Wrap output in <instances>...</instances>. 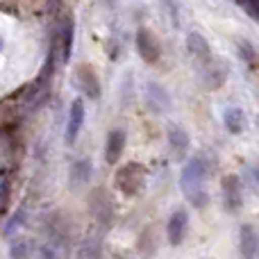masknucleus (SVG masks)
<instances>
[{
	"instance_id": "nucleus-2",
	"label": "nucleus",
	"mask_w": 259,
	"mask_h": 259,
	"mask_svg": "<svg viewBox=\"0 0 259 259\" xmlns=\"http://www.w3.org/2000/svg\"><path fill=\"white\" fill-rule=\"evenodd\" d=\"M114 187L127 198L141 196L143 189H146V168L139 161L121 164L116 168V175H114Z\"/></svg>"
},
{
	"instance_id": "nucleus-8",
	"label": "nucleus",
	"mask_w": 259,
	"mask_h": 259,
	"mask_svg": "<svg viewBox=\"0 0 259 259\" xmlns=\"http://www.w3.org/2000/svg\"><path fill=\"white\" fill-rule=\"evenodd\" d=\"M84 118H87V105L82 98H75L71 103V112H68V125H66V141L73 143L75 137L80 134L82 125H84Z\"/></svg>"
},
{
	"instance_id": "nucleus-6",
	"label": "nucleus",
	"mask_w": 259,
	"mask_h": 259,
	"mask_svg": "<svg viewBox=\"0 0 259 259\" xmlns=\"http://www.w3.org/2000/svg\"><path fill=\"white\" fill-rule=\"evenodd\" d=\"M187 230H189V214L184 209H175L170 214L168 223H166V234H168V241L170 246H180L187 237Z\"/></svg>"
},
{
	"instance_id": "nucleus-10",
	"label": "nucleus",
	"mask_w": 259,
	"mask_h": 259,
	"mask_svg": "<svg viewBox=\"0 0 259 259\" xmlns=\"http://www.w3.org/2000/svg\"><path fill=\"white\" fill-rule=\"evenodd\" d=\"M200 68H202V82H205L207 89H219L225 82V77H228V68L221 62H216V59H209Z\"/></svg>"
},
{
	"instance_id": "nucleus-7",
	"label": "nucleus",
	"mask_w": 259,
	"mask_h": 259,
	"mask_svg": "<svg viewBox=\"0 0 259 259\" xmlns=\"http://www.w3.org/2000/svg\"><path fill=\"white\" fill-rule=\"evenodd\" d=\"M125 143H127V132L121 127L112 130L107 134V141H105V159L107 164H116L118 159L123 157V150H125Z\"/></svg>"
},
{
	"instance_id": "nucleus-21",
	"label": "nucleus",
	"mask_w": 259,
	"mask_h": 259,
	"mask_svg": "<svg viewBox=\"0 0 259 259\" xmlns=\"http://www.w3.org/2000/svg\"><path fill=\"white\" fill-rule=\"evenodd\" d=\"M7 205H9V184L3 182L0 184V214L7 211Z\"/></svg>"
},
{
	"instance_id": "nucleus-12",
	"label": "nucleus",
	"mask_w": 259,
	"mask_h": 259,
	"mask_svg": "<svg viewBox=\"0 0 259 259\" xmlns=\"http://www.w3.org/2000/svg\"><path fill=\"white\" fill-rule=\"evenodd\" d=\"M77 87H80V89L84 91L87 98H91V100H96L100 96L98 75H96V73L91 71L89 66H82L80 71H77Z\"/></svg>"
},
{
	"instance_id": "nucleus-11",
	"label": "nucleus",
	"mask_w": 259,
	"mask_h": 259,
	"mask_svg": "<svg viewBox=\"0 0 259 259\" xmlns=\"http://www.w3.org/2000/svg\"><path fill=\"white\" fill-rule=\"evenodd\" d=\"M91 173H94V168H91V161L87 159V157L75 159L71 164V168H68V180H71V187L73 189L84 187V184L91 180Z\"/></svg>"
},
{
	"instance_id": "nucleus-5",
	"label": "nucleus",
	"mask_w": 259,
	"mask_h": 259,
	"mask_svg": "<svg viewBox=\"0 0 259 259\" xmlns=\"http://www.w3.org/2000/svg\"><path fill=\"white\" fill-rule=\"evenodd\" d=\"M137 50L146 64L159 62V55H161L159 44H157V39L152 36V32H148L146 27H139L137 30Z\"/></svg>"
},
{
	"instance_id": "nucleus-4",
	"label": "nucleus",
	"mask_w": 259,
	"mask_h": 259,
	"mask_svg": "<svg viewBox=\"0 0 259 259\" xmlns=\"http://www.w3.org/2000/svg\"><path fill=\"white\" fill-rule=\"evenodd\" d=\"M89 209H91V214H94L98 221L109 223V221H112V216H114V200H112V196H109L105 189H96V191H91Z\"/></svg>"
},
{
	"instance_id": "nucleus-15",
	"label": "nucleus",
	"mask_w": 259,
	"mask_h": 259,
	"mask_svg": "<svg viewBox=\"0 0 259 259\" xmlns=\"http://www.w3.org/2000/svg\"><path fill=\"white\" fill-rule=\"evenodd\" d=\"M34 250L36 248L32 243V239H25V237L12 239V243H9V259H32Z\"/></svg>"
},
{
	"instance_id": "nucleus-22",
	"label": "nucleus",
	"mask_w": 259,
	"mask_h": 259,
	"mask_svg": "<svg viewBox=\"0 0 259 259\" xmlns=\"http://www.w3.org/2000/svg\"><path fill=\"white\" fill-rule=\"evenodd\" d=\"M107 3H114V0H107Z\"/></svg>"
},
{
	"instance_id": "nucleus-17",
	"label": "nucleus",
	"mask_w": 259,
	"mask_h": 259,
	"mask_svg": "<svg viewBox=\"0 0 259 259\" xmlns=\"http://www.w3.org/2000/svg\"><path fill=\"white\" fill-rule=\"evenodd\" d=\"M168 146H170V150H173L175 155L182 157L184 152H187V148H189V134L184 132L182 127H170V132H168Z\"/></svg>"
},
{
	"instance_id": "nucleus-19",
	"label": "nucleus",
	"mask_w": 259,
	"mask_h": 259,
	"mask_svg": "<svg viewBox=\"0 0 259 259\" xmlns=\"http://www.w3.org/2000/svg\"><path fill=\"white\" fill-rule=\"evenodd\" d=\"M64 59L71 57V48H73V23H68L66 27H64Z\"/></svg>"
},
{
	"instance_id": "nucleus-18",
	"label": "nucleus",
	"mask_w": 259,
	"mask_h": 259,
	"mask_svg": "<svg viewBox=\"0 0 259 259\" xmlns=\"http://www.w3.org/2000/svg\"><path fill=\"white\" fill-rule=\"evenodd\" d=\"M25 216H27V214H25V209H18L16 214H14L12 219H9L7 228H5V237H12V234L18 230V225H23V223H25Z\"/></svg>"
},
{
	"instance_id": "nucleus-3",
	"label": "nucleus",
	"mask_w": 259,
	"mask_h": 259,
	"mask_svg": "<svg viewBox=\"0 0 259 259\" xmlns=\"http://www.w3.org/2000/svg\"><path fill=\"white\" fill-rule=\"evenodd\" d=\"M243 191H246V182H241L237 173H228L221 180V193H223V207L230 214H237L243 207Z\"/></svg>"
},
{
	"instance_id": "nucleus-9",
	"label": "nucleus",
	"mask_w": 259,
	"mask_h": 259,
	"mask_svg": "<svg viewBox=\"0 0 259 259\" xmlns=\"http://www.w3.org/2000/svg\"><path fill=\"white\" fill-rule=\"evenodd\" d=\"M239 252H241L243 259H257L259 239H257V230L252 223L241 225V232H239Z\"/></svg>"
},
{
	"instance_id": "nucleus-14",
	"label": "nucleus",
	"mask_w": 259,
	"mask_h": 259,
	"mask_svg": "<svg viewBox=\"0 0 259 259\" xmlns=\"http://www.w3.org/2000/svg\"><path fill=\"white\" fill-rule=\"evenodd\" d=\"M223 125H225V130H228L230 134H241L243 127H246V114H243V109H239V107L225 109Z\"/></svg>"
},
{
	"instance_id": "nucleus-13",
	"label": "nucleus",
	"mask_w": 259,
	"mask_h": 259,
	"mask_svg": "<svg viewBox=\"0 0 259 259\" xmlns=\"http://www.w3.org/2000/svg\"><path fill=\"white\" fill-rule=\"evenodd\" d=\"M187 48H189V53L193 55V57L198 59V64H207L209 59H214L211 57V50H209V44H207L205 39H202L198 32H191L189 34V41H187Z\"/></svg>"
},
{
	"instance_id": "nucleus-16",
	"label": "nucleus",
	"mask_w": 259,
	"mask_h": 259,
	"mask_svg": "<svg viewBox=\"0 0 259 259\" xmlns=\"http://www.w3.org/2000/svg\"><path fill=\"white\" fill-rule=\"evenodd\" d=\"M100 257H103V241H98V239L82 241L75 252V259H100Z\"/></svg>"
},
{
	"instance_id": "nucleus-20",
	"label": "nucleus",
	"mask_w": 259,
	"mask_h": 259,
	"mask_svg": "<svg viewBox=\"0 0 259 259\" xmlns=\"http://www.w3.org/2000/svg\"><path fill=\"white\" fill-rule=\"evenodd\" d=\"M239 53H241V57L246 59V62L250 64V66L255 64V48H252V46L248 44V41H243V44L239 46Z\"/></svg>"
},
{
	"instance_id": "nucleus-1",
	"label": "nucleus",
	"mask_w": 259,
	"mask_h": 259,
	"mask_svg": "<svg viewBox=\"0 0 259 259\" xmlns=\"http://www.w3.org/2000/svg\"><path fill=\"white\" fill-rule=\"evenodd\" d=\"M207 178H209V168H207V161L202 157H191L182 166L180 189H182L184 198L189 200V205L196 207V209H205L209 205V193L205 189Z\"/></svg>"
}]
</instances>
